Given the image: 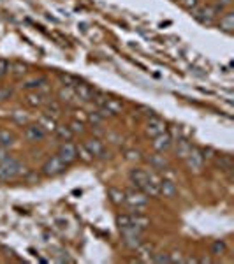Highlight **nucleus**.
<instances>
[{
  "instance_id": "44",
  "label": "nucleus",
  "mask_w": 234,
  "mask_h": 264,
  "mask_svg": "<svg viewBox=\"0 0 234 264\" xmlns=\"http://www.w3.org/2000/svg\"><path fill=\"white\" fill-rule=\"evenodd\" d=\"M197 263H206V264H209V263H213V259H211V257H199V259H197Z\"/></svg>"
},
{
  "instance_id": "7",
  "label": "nucleus",
  "mask_w": 234,
  "mask_h": 264,
  "mask_svg": "<svg viewBox=\"0 0 234 264\" xmlns=\"http://www.w3.org/2000/svg\"><path fill=\"white\" fill-rule=\"evenodd\" d=\"M57 155L60 157V160H62L63 164L71 166V164H74L76 160H78V153H76V145L72 141H63L62 145H60L58 153H57Z\"/></svg>"
},
{
  "instance_id": "33",
  "label": "nucleus",
  "mask_w": 234,
  "mask_h": 264,
  "mask_svg": "<svg viewBox=\"0 0 234 264\" xmlns=\"http://www.w3.org/2000/svg\"><path fill=\"white\" fill-rule=\"evenodd\" d=\"M69 129L72 130V134L74 136H83L87 132V127H85V122H80V120H72L69 123Z\"/></svg>"
},
{
  "instance_id": "17",
  "label": "nucleus",
  "mask_w": 234,
  "mask_h": 264,
  "mask_svg": "<svg viewBox=\"0 0 234 264\" xmlns=\"http://www.w3.org/2000/svg\"><path fill=\"white\" fill-rule=\"evenodd\" d=\"M145 130H146V134L150 136V138H155V136H159V134H162V132H166L167 127H166V123H164V120H160V118L155 115V117L148 118Z\"/></svg>"
},
{
  "instance_id": "24",
  "label": "nucleus",
  "mask_w": 234,
  "mask_h": 264,
  "mask_svg": "<svg viewBox=\"0 0 234 264\" xmlns=\"http://www.w3.org/2000/svg\"><path fill=\"white\" fill-rule=\"evenodd\" d=\"M58 99H60V102H65L67 106H76L78 104V97H76V93H74V88L72 87H62L58 90Z\"/></svg>"
},
{
  "instance_id": "26",
  "label": "nucleus",
  "mask_w": 234,
  "mask_h": 264,
  "mask_svg": "<svg viewBox=\"0 0 234 264\" xmlns=\"http://www.w3.org/2000/svg\"><path fill=\"white\" fill-rule=\"evenodd\" d=\"M108 197L115 206H125V190L117 189V187H109Z\"/></svg>"
},
{
  "instance_id": "27",
  "label": "nucleus",
  "mask_w": 234,
  "mask_h": 264,
  "mask_svg": "<svg viewBox=\"0 0 234 264\" xmlns=\"http://www.w3.org/2000/svg\"><path fill=\"white\" fill-rule=\"evenodd\" d=\"M44 111H46L44 115H48V117L57 120V118L62 117V104H60L58 101H51L50 99V101L46 102V106H44Z\"/></svg>"
},
{
  "instance_id": "36",
  "label": "nucleus",
  "mask_w": 234,
  "mask_h": 264,
  "mask_svg": "<svg viewBox=\"0 0 234 264\" xmlns=\"http://www.w3.org/2000/svg\"><path fill=\"white\" fill-rule=\"evenodd\" d=\"M233 2L234 0H217V2H215V7H217V11L218 13H224V11H226V9H229L231 5H233Z\"/></svg>"
},
{
  "instance_id": "4",
  "label": "nucleus",
  "mask_w": 234,
  "mask_h": 264,
  "mask_svg": "<svg viewBox=\"0 0 234 264\" xmlns=\"http://www.w3.org/2000/svg\"><path fill=\"white\" fill-rule=\"evenodd\" d=\"M143 233H145V231L138 229V227H134V226L121 227V229H120L121 241H123V245H125L129 250L136 252L139 247H141L143 241H145V238H143Z\"/></svg>"
},
{
  "instance_id": "34",
  "label": "nucleus",
  "mask_w": 234,
  "mask_h": 264,
  "mask_svg": "<svg viewBox=\"0 0 234 264\" xmlns=\"http://www.w3.org/2000/svg\"><path fill=\"white\" fill-rule=\"evenodd\" d=\"M14 95V90L11 87H0V102L9 101Z\"/></svg>"
},
{
  "instance_id": "28",
  "label": "nucleus",
  "mask_w": 234,
  "mask_h": 264,
  "mask_svg": "<svg viewBox=\"0 0 234 264\" xmlns=\"http://www.w3.org/2000/svg\"><path fill=\"white\" fill-rule=\"evenodd\" d=\"M76 153H78V159H80L81 162H85V164H90V162H93V160H95L92 153H90V150L85 147V143H78V145H76Z\"/></svg>"
},
{
  "instance_id": "20",
  "label": "nucleus",
  "mask_w": 234,
  "mask_h": 264,
  "mask_svg": "<svg viewBox=\"0 0 234 264\" xmlns=\"http://www.w3.org/2000/svg\"><path fill=\"white\" fill-rule=\"evenodd\" d=\"M148 162H150L151 169H155V171H166L167 168H169V160L166 159V153H159V151H155L153 155L148 157Z\"/></svg>"
},
{
  "instance_id": "41",
  "label": "nucleus",
  "mask_w": 234,
  "mask_h": 264,
  "mask_svg": "<svg viewBox=\"0 0 234 264\" xmlns=\"http://www.w3.org/2000/svg\"><path fill=\"white\" fill-rule=\"evenodd\" d=\"M9 67H11V62L5 59H0V80L9 74Z\"/></svg>"
},
{
  "instance_id": "25",
  "label": "nucleus",
  "mask_w": 234,
  "mask_h": 264,
  "mask_svg": "<svg viewBox=\"0 0 234 264\" xmlns=\"http://www.w3.org/2000/svg\"><path fill=\"white\" fill-rule=\"evenodd\" d=\"M9 74H13L18 80H23L29 74V63L21 62V60H13L11 67H9Z\"/></svg>"
},
{
  "instance_id": "40",
  "label": "nucleus",
  "mask_w": 234,
  "mask_h": 264,
  "mask_svg": "<svg viewBox=\"0 0 234 264\" xmlns=\"http://www.w3.org/2000/svg\"><path fill=\"white\" fill-rule=\"evenodd\" d=\"M13 120H14L16 123H20V125H23V127H25L27 123H30L29 117H27V115H23V113H20V111L13 113Z\"/></svg>"
},
{
  "instance_id": "15",
  "label": "nucleus",
  "mask_w": 234,
  "mask_h": 264,
  "mask_svg": "<svg viewBox=\"0 0 234 264\" xmlns=\"http://www.w3.org/2000/svg\"><path fill=\"white\" fill-rule=\"evenodd\" d=\"M160 178L157 173H151L150 171V176H148V181H146V185L143 187V192L146 194L148 197H159L160 196V190H159V185H160Z\"/></svg>"
},
{
  "instance_id": "23",
  "label": "nucleus",
  "mask_w": 234,
  "mask_h": 264,
  "mask_svg": "<svg viewBox=\"0 0 234 264\" xmlns=\"http://www.w3.org/2000/svg\"><path fill=\"white\" fill-rule=\"evenodd\" d=\"M18 145L16 136L14 132H11L9 129H0V148H5V150H11Z\"/></svg>"
},
{
  "instance_id": "38",
  "label": "nucleus",
  "mask_w": 234,
  "mask_h": 264,
  "mask_svg": "<svg viewBox=\"0 0 234 264\" xmlns=\"http://www.w3.org/2000/svg\"><path fill=\"white\" fill-rule=\"evenodd\" d=\"M117 226L120 227H127L130 226V218H129V213H118L117 215Z\"/></svg>"
},
{
  "instance_id": "11",
  "label": "nucleus",
  "mask_w": 234,
  "mask_h": 264,
  "mask_svg": "<svg viewBox=\"0 0 234 264\" xmlns=\"http://www.w3.org/2000/svg\"><path fill=\"white\" fill-rule=\"evenodd\" d=\"M85 147L90 150L93 159H109V151H106L104 143L100 141V138H90L85 141Z\"/></svg>"
},
{
  "instance_id": "21",
  "label": "nucleus",
  "mask_w": 234,
  "mask_h": 264,
  "mask_svg": "<svg viewBox=\"0 0 234 264\" xmlns=\"http://www.w3.org/2000/svg\"><path fill=\"white\" fill-rule=\"evenodd\" d=\"M129 218H130V226L138 227L141 231H146L151 224V220L143 211H132V213H129Z\"/></svg>"
},
{
  "instance_id": "14",
  "label": "nucleus",
  "mask_w": 234,
  "mask_h": 264,
  "mask_svg": "<svg viewBox=\"0 0 234 264\" xmlns=\"http://www.w3.org/2000/svg\"><path fill=\"white\" fill-rule=\"evenodd\" d=\"M148 176H150L148 171H145V169H141V168H134V169H130V173H129V180H130V183L134 185V189L141 190L143 187L146 185Z\"/></svg>"
},
{
  "instance_id": "6",
  "label": "nucleus",
  "mask_w": 234,
  "mask_h": 264,
  "mask_svg": "<svg viewBox=\"0 0 234 264\" xmlns=\"http://www.w3.org/2000/svg\"><path fill=\"white\" fill-rule=\"evenodd\" d=\"M185 166H187L188 173H192V175H201V173L205 171L206 160L201 155L199 147H192L190 153L185 157Z\"/></svg>"
},
{
  "instance_id": "22",
  "label": "nucleus",
  "mask_w": 234,
  "mask_h": 264,
  "mask_svg": "<svg viewBox=\"0 0 234 264\" xmlns=\"http://www.w3.org/2000/svg\"><path fill=\"white\" fill-rule=\"evenodd\" d=\"M173 148H175V153L178 159L185 160V157L190 153V150H192V145H190V141H187L185 138H180L176 139V141H173Z\"/></svg>"
},
{
  "instance_id": "16",
  "label": "nucleus",
  "mask_w": 234,
  "mask_h": 264,
  "mask_svg": "<svg viewBox=\"0 0 234 264\" xmlns=\"http://www.w3.org/2000/svg\"><path fill=\"white\" fill-rule=\"evenodd\" d=\"M159 190H160V196L166 197V199H175L178 196V185H176V181L171 180V178H166V176L160 180Z\"/></svg>"
},
{
  "instance_id": "39",
  "label": "nucleus",
  "mask_w": 234,
  "mask_h": 264,
  "mask_svg": "<svg viewBox=\"0 0 234 264\" xmlns=\"http://www.w3.org/2000/svg\"><path fill=\"white\" fill-rule=\"evenodd\" d=\"M178 2H180L181 7L187 9L188 13H190L192 9H196L197 5H199V0H178Z\"/></svg>"
},
{
  "instance_id": "10",
  "label": "nucleus",
  "mask_w": 234,
  "mask_h": 264,
  "mask_svg": "<svg viewBox=\"0 0 234 264\" xmlns=\"http://www.w3.org/2000/svg\"><path fill=\"white\" fill-rule=\"evenodd\" d=\"M173 141L175 138L171 136V132H162V134L155 136L153 138V143H151V147H153L155 151H159V153H167V151L173 148Z\"/></svg>"
},
{
  "instance_id": "29",
  "label": "nucleus",
  "mask_w": 234,
  "mask_h": 264,
  "mask_svg": "<svg viewBox=\"0 0 234 264\" xmlns=\"http://www.w3.org/2000/svg\"><path fill=\"white\" fill-rule=\"evenodd\" d=\"M55 136L60 139V141H72V138H74V134H72V130L69 129V125H57V129H55Z\"/></svg>"
},
{
  "instance_id": "35",
  "label": "nucleus",
  "mask_w": 234,
  "mask_h": 264,
  "mask_svg": "<svg viewBox=\"0 0 234 264\" xmlns=\"http://www.w3.org/2000/svg\"><path fill=\"white\" fill-rule=\"evenodd\" d=\"M201 150V155H203V159L208 162V160H213V157L217 155V151L213 150L211 147H205V148H199Z\"/></svg>"
},
{
  "instance_id": "30",
  "label": "nucleus",
  "mask_w": 234,
  "mask_h": 264,
  "mask_svg": "<svg viewBox=\"0 0 234 264\" xmlns=\"http://www.w3.org/2000/svg\"><path fill=\"white\" fill-rule=\"evenodd\" d=\"M209 252H211V256L213 257H222L227 252V243L224 241V239H215L213 243H211Z\"/></svg>"
},
{
  "instance_id": "2",
  "label": "nucleus",
  "mask_w": 234,
  "mask_h": 264,
  "mask_svg": "<svg viewBox=\"0 0 234 264\" xmlns=\"http://www.w3.org/2000/svg\"><path fill=\"white\" fill-rule=\"evenodd\" d=\"M150 197L139 189H127L125 190V206L130 211H145L148 208Z\"/></svg>"
},
{
  "instance_id": "12",
  "label": "nucleus",
  "mask_w": 234,
  "mask_h": 264,
  "mask_svg": "<svg viewBox=\"0 0 234 264\" xmlns=\"http://www.w3.org/2000/svg\"><path fill=\"white\" fill-rule=\"evenodd\" d=\"M215 23H217V27L224 32V34L231 35L234 32V13L229 11V9H226V11L217 18Z\"/></svg>"
},
{
  "instance_id": "18",
  "label": "nucleus",
  "mask_w": 234,
  "mask_h": 264,
  "mask_svg": "<svg viewBox=\"0 0 234 264\" xmlns=\"http://www.w3.org/2000/svg\"><path fill=\"white\" fill-rule=\"evenodd\" d=\"M213 162L217 164V168L220 169V171L227 173V175L233 173L234 160H233V155H229V153H217V155L213 157Z\"/></svg>"
},
{
  "instance_id": "5",
  "label": "nucleus",
  "mask_w": 234,
  "mask_h": 264,
  "mask_svg": "<svg viewBox=\"0 0 234 264\" xmlns=\"http://www.w3.org/2000/svg\"><path fill=\"white\" fill-rule=\"evenodd\" d=\"M67 168H69V166L63 164L58 155H51V157H48V159L44 160V164L41 166V175L46 176V178H57V176L63 175V173L67 171Z\"/></svg>"
},
{
  "instance_id": "1",
  "label": "nucleus",
  "mask_w": 234,
  "mask_h": 264,
  "mask_svg": "<svg viewBox=\"0 0 234 264\" xmlns=\"http://www.w3.org/2000/svg\"><path fill=\"white\" fill-rule=\"evenodd\" d=\"M29 171L30 169H27V166H23V164L13 155L4 160H0V181L23 180Z\"/></svg>"
},
{
  "instance_id": "31",
  "label": "nucleus",
  "mask_w": 234,
  "mask_h": 264,
  "mask_svg": "<svg viewBox=\"0 0 234 264\" xmlns=\"http://www.w3.org/2000/svg\"><path fill=\"white\" fill-rule=\"evenodd\" d=\"M37 123L46 130V132H55V129H57V120L48 117V115H42V117L37 120Z\"/></svg>"
},
{
  "instance_id": "32",
  "label": "nucleus",
  "mask_w": 234,
  "mask_h": 264,
  "mask_svg": "<svg viewBox=\"0 0 234 264\" xmlns=\"http://www.w3.org/2000/svg\"><path fill=\"white\" fill-rule=\"evenodd\" d=\"M58 80L62 81V87H72V88L81 81L80 78H76V76L69 74V72H58Z\"/></svg>"
},
{
  "instance_id": "13",
  "label": "nucleus",
  "mask_w": 234,
  "mask_h": 264,
  "mask_svg": "<svg viewBox=\"0 0 234 264\" xmlns=\"http://www.w3.org/2000/svg\"><path fill=\"white\" fill-rule=\"evenodd\" d=\"M50 101L46 92H41V90H33V92H29L25 97V104L30 106V108H44L46 102Z\"/></svg>"
},
{
  "instance_id": "37",
  "label": "nucleus",
  "mask_w": 234,
  "mask_h": 264,
  "mask_svg": "<svg viewBox=\"0 0 234 264\" xmlns=\"http://www.w3.org/2000/svg\"><path fill=\"white\" fill-rule=\"evenodd\" d=\"M151 261L153 263H169V254L167 252H153Z\"/></svg>"
},
{
  "instance_id": "3",
  "label": "nucleus",
  "mask_w": 234,
  "mask_h": 264,
  "mask_svg": "<svg viewBox=\"0 0 234 264\" xmlns=\"http://www.w3.org/2000/svg\"><path fill=\"white\" fill-rule=\"evenodd\" d=\"M190 16L196 21H199L201 25L209 27V25H215V21L220 16V13H218L213 4H206V5H197L196 9H192Z\"/></svg>"
},
{
  "instance_id": "43",
  "label": "nucleus",
  "mask_w": 234,
  "mask_h": 264,
  "mask_svg": "<svg viewBox=\"0 0 234 264\" xmlns=\"http://www.w3.org/2000/svg\"><path fill=\"white\" fill-rule=\"evenodd\" d=\"M185 257H181V252H173L169 254V263H183Z\"/></svg>"
},
{
  "instance_id": "19",
  "label": "nucleus",
  "mask_w": 234,
  "mask_h": 264,
  "mask_svg": "<svg viewBox=\"0 0 234 264\" xmlns=\"http://www.w3.org/2000/svg\"><path fill=\"white\" fill-rule=\"evenodd\" d=\"M93 92H95V90H93L90 85L83 83V81H80V83L74 87V93H76V97H78V101L80 102H90L92 101V97H93Z\"/></svg>"
},
{
  "instance_id": "9",
  "label": "nucleus",
  "mask_w": 234,
  "mask_h": 264,
  "mask_svg": "<svg viewBox=\"0 0 234 264\" xmlns=\"http://www.w3.org/2000/svg\"><path fill=\"white\" fill-rule=\"evenodd\" d=\"M48 80L46 76H32V78H25V80H21L20 87L23 90H29V92H33V90H41V92H46L48 88Z\"/></svg>"
},
{
  "instance_id": "42",
  "label": "nucleus",
  "mask_w": 234,
  "mask_h": 264,
  "mask_svg": "<svg viewBox=\"0 0 234 264\" xmlns=\"http://www.w3.org/2000/svg\"><path fill=\"white\" fill-rule=\"evenodd\" d=\"M141 151L138 150H129L127 151V160H141Z\"/></svg>"
},
{
  "instance_id": "8",
  "label": "nucleus",
  "mask_w": 234,
  "mask_h": 264,
  "mask_svg": "<svg viewBox=\"0 0 234 264\" xmlns=\"http://www.w3.org/2000/svg\"><path fill=\"white\" fill-rule=\"evenodd\" d=\"M23 136H25V139L29 143H41L46 139L48 132L39 123H27L25 130H23Z\"/></svg>"
}]
</instances>
